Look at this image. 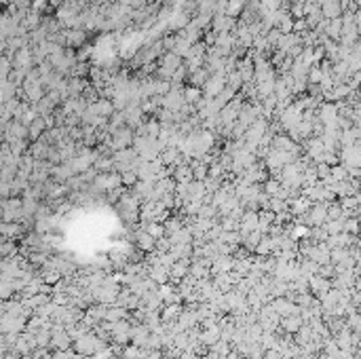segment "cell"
<instances>
[{"label":"cell","instance_id":"15","mask_svg":"<svg viewBox=\"0 0 361 359\" xmlns=\"http://www.w3.org/2000/svg\"><path fill=\"white\" fill-rule=\"evenodd\" d=\"M87 34L82 30H66V44L68 47H80L85 44Z\"/></svg>","mask_w":361,"mask_h":359},{"label":"cell","instance_id":"23","mask_svg":"<svg viewBox=\"0 0 361 359\" xmlns=\"http://www.w3.org/2000/svg\"><path fill=\"white\" fill-rule=\"evenodd\" d=\"M323 220H326V207H315L310 211V222L312 224H321Z\"/></svg>","mask_w":361,"mask_h":359},{"label":"cell","instance_id":"8","mask_svg":"<svg viewBox=\"0 0 361 359\" xmlns=\"http://www.w3.org/2000/svg\"><path fill=\"white\" fill-rule=\"evenodd\" d=\"M91 108L95 110V114H100V116H104V118H110V116L116 112L114 102H112V100H106V98L95 100V102L91 104Z\"/></svg>","mask_w":361,"mask_h":359},{"label":"cell","instance_id":"21","mask_svg":"<svg viewBox=\"0 0 361 359\" xmlns=\"http://www.w3.org/2000/svg\"><path fill=\"white\" fill-rule=\"evenodd\" d=\"M184 226H182V220H177V218H169V220H165V233L167 237H173L177 231H182Z\"/></svg>","mask_w":361,"mask_h":359},{"label":"cell","instance_id":"17","mask_svg":"<svg viewBox=\"0 0 361 359\" xmlns=\"http://www.w3.org/2000/svg\"><path fill=\"white\" fill-rule=\"evenodd\" d=\"M184 100H186V104H190V106H195L197 108V104L203 100V89H199V87H186L184 89Z\"/></svg>","mask_w":361,"mask_h":359},{"label":"cell","instance_id":"18","mask_svg":"<svg viewBox=\"0 0 361 359\" xmlns=\"http://www.w3.org/2000/svg\"><path fill=\"white\" fill-rule=\"evenodd\" d=\"M243 7H245V0H228L224 13H226L228 17H237V15H241V13L245 11Z\"/></svg>","mask_w":361,"mask_h":359},{"label":"cell","instance_id":"24","mask_svg":"<svg viewBox=\"0 0 361 359\" xmlns=\"http://www.w3.org/2000/svg\"><path fill=\"white\" fill-rule=\"evenodd\" d=\"M32 11L36 13H42V11H49L51 9V0H32Z\"/></svg>","mask_w":361,"mask_h":359},{"label":"cell","instance_id":"19","mask_svg":"<svg viewBox=\"0 0 361 359\" xmlns=\"http://www.w3.org/2000/svg\"><path fill=\"white\" fill-rule=\"evenodd\" d=\"M243 82H245V80H243V76L239 74V70L231 72V74H228V78H226V85L231 87V89H233L235 93H237V91H239L241 87H243Z\"/></svg>","mask_w":361,"mask_h":359},{"label":"cell","instance_id":"6","mask_svg":"<svg viewBox=\"0 0 361 359\" xmlns=\"http://www.w3.org/2000/svg\"><path fill=\"white\" fill-rule=\"evenodd\" d=\"M239 229H241V235H249L254 231H260V213L258 211H245L243 218L239 222Z\"/></svg>","mask_w":361,"mask_h":359},{"label":"cell","instance_id":"7","mask_svg":"<svg viewBox=\"0 0 361 359\" xmlns=\"http://www.w3.org/2000/svg\"><path fill=\"white\" fill-rule=\"evenodd\" d=\"M321 13L328 21L338 19L342 13V3L340 0H321Z\"/></svg>","mask_w":361,"mask_h":359},{"label":"cell","instance_id":"2","mask_svg":"<svg viewBox=\"0 0 361 359\" xmlns=\"http://www.w3.org/2000/svg\"><path fill=\"white\" fill-rule=\"evenodd\" d=\"M133 140H136V133L133 129L129 125H125L123 129H118L116 133L110 138V150L118 152V150H125V148H131L133 146Z\"/></svg>","mask_w":361,"mask_h":359},{"label":"cell","instance_id":"16","mask_svg":"<svg viewBox=\"0 0 361 359\" xmlns=\"http://www.w3.org/2000/svg\"><path fill=\"white\" fill-rule=\"evenodd\" d=\"M192 171H195V180H199V182H203L205 177H209V163H205L203 159L199 161H192Z\"/></svg>","mask_w":361,"mask_h":359},{"label":"cell","instance_id":"11","mask_svg":"<svg viewBox=\"0 0 361 359\" xmlns=\"http://www.w3.org/2000/svg\"><path fill=\"white\" fill-rule=\"evenodd\" d=\"M173 180H175L177 184H190V182H195V171H192V165L186 163V165L175 167Z\"/></svg>","mask_w":361,"mask_h":359},{"label":"cell","instance_id":"27","mask_svg":"<svg viewBox=\"0 0 361 359\" xmlns=\"http://www.w3.org/2000/svg\"><path fill=\"white\" fill-rule=\"evenodd\" d=\"M283 326H285V330L287 332H296L298 330V326H300V319L298 317H294V315H290L285 321H283Z\"/></svg>","mask_w":361,"mask_h":359},{"label":"cell","instance_id":"25","mask_svg":"<svg viewBox=\"0 0 361 359\" xmlns=\"http://www.w3.org/2000/svg\"><path fill=\"white\" fill-rule=\"evenodd\" d=\"M179 310H182V306H179V304H171V306H167V308L163 310V321L175 319V317H177L175 313H179Z\"/></svg>","mask_w":361,"mask_h":359},{"label":"cell","instance_id":"3","mask_svg":"<svg viewBox=\"0 0 361 359\" xmlns=\"http://www.w3.org/2000/svg\"><path fill=\"white\" fill-rule=\"evenodd\" d=\"M120 184H123V175L110 171V173H100L98 177H95L93 188L98 190V193H100V190H102V193H104V190H110V193H112V190H116Z\"/></svg>","mask_w":361,"mask_h":359},{"label":"cell","instance_id":"13","mask_svg":"<svg viewBox=\"0 0 361 359\" xmlns=\"http://www.w3.org/2000/svg\"><path fill=\"white\" fill-rule=\"evenodd\" d=\"M136 241H138V245H140L144 251H152V249L156 247V239H154L148 231H138V233H136Z\"/></svg>","mask_w":361,"mask_h":359},{"label":"cell","instance_id":"14","mask_svg":"<svg viewBox=\"0 0 361 359\" xmlns=\"http://www.w3.org/2000/svg\"><path fill=\"white\" fill-rule=\"evenodd\" d=\"M342 32H344V21L338 17V19H332L328 21V28H326V34L330 36L332 40H338L342 38Z\"/></svg>","mask_w":361,"mask_h":359},{"label":"cell","instance_id":"4","mask_svg":"<svg viewBox=\"0 0 361 359\" xmlns=\"http://www.w3.org/2000/svg\"><path fill=\"white\" fill-rule=\"evenodd\" d=\"M74 349L80 353V355H95V353H100L104 349V344L93 336V334H85V336H80L76 338L74 342Z\"/></svg>","mask_w":361,"mask_h":359},{"label":"cell","instance_id":"5","mask_svg":"<svg viewBox=\"0 0 361 359\" xmlns=\"http://www.w3.org/2000/svg\"><path fill=\"white\" fill-rule=\"evenodd\" d=\"M118 209H120V215H123V218H125L127 222H136V220H138V213H140L136 195H125V197H120V201H118Z\"/></svg>","mask_w":361,"mask_h":359},{"label":"cell","instance_id":"26","mask_svg":"<svg viewBox=\"0 0 361 359\" xmlns=\"http://www.w3.org/2000/svg\"><path fill=\"white\" fill-rule=\"evenodd\" d=\"M120 175H123V184H127V186H136L140 182L138 171H125V173H120Z\"/></svg>","mask_w":361,"mask_h":359},{"label":"cell","instance_id":"28","mask_svg":"<svg viewBox=\"0 0 361 359\" xmlns=\"http://www.w3.org/2000/svg\"><path fill=\"white\" fill-rule=\"evenodd\" d=\"M13 251H17V247H15L13 243H11V241H7V243H5V247H3V254H5V258H9L11 254H13Z\"/></svg>","mask_w":361,"mask_h":359},{"label":"cell","instance_id":"10","mask_svg":"<svg viewBox=\"0 0 361 359\" xmlns=\"http://www.w3.org/2000/svg\"><path fill=\"white\" fill-rule=\"evenodd\" d=\"M47 121H44V116H38L36 121L32 123V125H28V140H32V142H38L44 133H47Z\"/></svg>","mask_w":361,"mask_h":359},{"label":"cell","instance_id":"12","mask_svg":"<svg viewBox=\"0 0 361 359\" xmlns=\"http://www.w3.org/2000/svg\"><path fill=\"white\" fill-rule=\"evenodd\" d=\"M235 28V17H228L226 13H218L213 17V30L218 34H224V32H231Z\"/></svg>","mask_w":361,"mask_h":359},{"label":"cell","instance_id":"1","mask_svg":"<svg viewBox=\"0 0 361 359\" xmlns=\"http://www.w3.org/2000/svg\"><path fill=\"white\" fill-rule=\"evenodd\" d=\"M226 78H228L226 70H222V72H213L211 78L205 82V87H203V95H205L207 100H215V98H218V95L228 87V85H226Z\"/></svg>","mask_w":361,"mask_h":359},{"label":"cell","instance_id":"20","mask_svg":"<svg viewBox=\"0 0 361 359\" xmlns=\"http://www.w3.org/2000/svg\"><path fill=\"white\" fill-rule=\"evenodd\" d=\"M281 190H283V184L279 180H266V184H264V193L270 197H279Z\"/></svg>","mask_w":361,"mask_h":359},{"label":"cell","instance_id":"9","mask_svg":"<svg viewBox=\"0 0 361 359\" xmlns=\"http://www.w3.org/2000/svg\"><path fill=\"white\" fill-rule=\"evenodd\" d=\"M125 118H127V125L129 127H140L142 125V114H144V108L142 104H131L125 108Z\"/></svg>","mask_w":361,"mask_h":359},{"label":"cell","instance_id":"22","mask_svg":"<svg viewBox=\"0 0 361 359\" xmlns=\"http://www.w3.org/2000/svg\"><path fill=\"white\" fill-rule=\"evenodd\" d=\"M3 233H5L7 239L15 237V235L21 233V224H17V222H5V224H3Z\"/></svg>","mask_w":361,"mask_h":359}]
</instances>
